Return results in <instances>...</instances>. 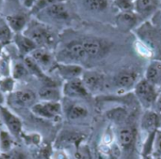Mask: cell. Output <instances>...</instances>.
Wrapping results in <instances>:
<instances>
[{
  "label": "cell",
  "instance_id": "obj_1",
  "mask_svg": "<svg viewBox=\"0 0 161 159\" xmlns=\"http://www.w3.org/2000/svg\"><path fill=\"white\" fill-rule=\"evenodd\" d=\"M134 94L140 105L145 109H153L156 100L158 96L157 86L145 77L139 80L134 88Z\"/></svg>",
  "mask_w": 161,
  "mask_h": 159
},
{
  "label": "cell",
  "instance_id": "obj_2",
  "mask_svg": "<svg viewBox=\"0 0 161 159\" xmlns=\"http://www.w3.org/2000/svg\"><path fill=\"white\" fill-rule=\"evenodd\" d=\"M58 58L60 63L78 64L89 59L88 55L82 45L81 41H72L68 43L59 53Z\"/></svg>",
  "mask_w": 161,
  "mask_h": 159
},
{
  "label": "cell",
  "instance_id": "obj_3",
  "mask_svg": "<svg viewBox=\"0 0 161 159\" xmlns=\"http://www.w3.org/2000/svg\"><path fill=\"white\" fill-rule=\"evenodd\" d=\"M89 93H98L111 87V81H108L105 74L94 70H84L81 75Z\"/></svg>",
  "mask_w": 161,
  "mask_h": 159
},
{
  "label": "cell",
  "instance_id": "obj_4",
  "mask_svg": "<svg viewBox=\"0 0 161 159\" xmlns=\"http://www.w3.org/2000/svg\"><path fill=\"white\" fill-rule=\"evenodd\" d=\"M28 27L24 30V34L30 38L36 44L37 46H44V45H49L53 43L54 41V37L52 32L43 25L41 23H32V24H27Z\"/></svg>",
  "mask_w": 161,
  "mask_h": 159
},
{
  "label": "cell",
  "instance_id": "obj_5",
  "mask_svg": "<svg viewBox=\"0 0 161 159\" xmlns=\"http://www.w3.org/2000/svg\"><path fill=\"white\" fill-rule=\"evenodd\" d=\"M111 81V88L117 90L119 92L125 93L129 90L135 88L139 82L138 74L134 70H122L117 73Z\"/></svg>",
  "mask_w": 161,
  "mask_h": 159
},
{
  "label": "cell",
  "instance_id": "obj_6",
  "mask_svg": "<svg viewBox=\"0 0 161 159\" xmlns=\"http://www.w3.org/2000/svg\"><path fill=\"white\" fill-rule=\"evenodd\" d=\"M30 108L34 115L47 120H51L58 117L62 111V107L59 102L36 103Z\"/></svg>",
  "mask_w": 161,
  "mask_h": 159
},
{
  "label": "cell",
  "instance_id": "obj_7",
  "mask_svg": "<svg viewBox=\"0 0 161 159\" xmlns=\"http://www.w3.org/2000/svg\"><path fill=\"white\" fill-rule=\"evenodd\" d=\"M61 91L62 95L71 99H82L90 94L80 77L65 81Z\"/></svg>",
  "mask_w": 161,
  "mask_h": 159
},
{
  "label": "cell",
  "instance_id": "obj_8",
  "mask_svg": "<svg viewBox=\"0 0 161 159\" xmlns=\"http://www.w3.org/2000/svg\"><path fill=\"white\" fill-rule=\"evenodd\" d=\"M37 94L30 90L13 91L8 97V103L16 107H31L36 104Z\"/></svg>",
  "mask_w": 161,
  "mask_h": 159
},
{
  "label": "cell",
  "instance_id": "obj_9",
  "mask_svg": "<svg viewBox=\"0 0 161 159\" xmlns=\"http://www.w3.org/2000/svg\"><path fill=\"white\" fill-rule=\"evenodd\" d=\"M82 45L88 55L89 59H97L103 58L108 51V46L103 41L96 39H86L81 41Z\"/></svg>",
  "mask_w": 161,
  "mask_h": 159
},
{
  "label": "cell",
  "instance_id": "obj_10",
  "mask_svg": "<svg viewBox=\"0 0 161 159\" xmlns=\"http://www.w3.org/2000/svg\"><path fill=\"white\" fill-rule=\"evenodd\" d=\"M0 116L5 125L8 127V132L13 137H19L22 133V126H23L21 120L15 114L9 111L8 108L1 106H0Z\"/></svg>",
  "mask_w": 161,
  "mask_h": 159
},
{
  "label": "cell",
  "instance_id": "obj_11",
  "mask_svg": "<svg viewBox=\"0 0 161 159\" xmlns=\"http://www.w3.org/2000/svg\"><path fill=\"white\" fill-rule=\"evenodd\" d=\"M53 70H55L58 74L63 78L65 81L75 79V78H79L81 77L84 69L82 68L81 65L78 64H69V63H58L55 64L52 67Z\"/></svg>",
  "mask_w": 161,
  "mask_h": 159
},
{
  "label": "cell",
  "instance_id": "obj_12",
  "mask_svg": "<svg viewBox=\"0 0 161 159\" xmlns=\"http://www.w3.org/2000/svg\"><path fill=\"white\" fill-rule=\"evenodd\" d=\"M160 116L153 109H147L144 111L141 118V128L143 132L151 134L158 130L160 123Z\"/></svg>",
  "mask_w": 161,
  "mask_h": 159
},
{
  "label": "cell",
  "instance_id": "obj_13",
  "mask_svg": "<svg viewBox=\"0 0 161 159\" xmlns=\"http://www.w3.org/2000/svg\"><path fill=\"white\" fill-rule=\"evenodd\" d=\"M64 2L65 1L53 4L50 7L44 8L41 12H39L38 14H43L47 18L55 20V21H65V20L69 19L70 14H69L68 8Z\"/></svg>",
  "mask_w": 161,
  "mask_h": 159
},
{
  "label": "cell",
  "instance_id": "obj_14",
  "mask_svg": "<svg viewBox=\"0 0 161 159\" xmlns=\"http://www.w3.org/2000/svg\"><path fill=\"white\" fill-rule=\"evenodd\" d=\"M134 11L139 17H149L153 15L159 6L158 0H134Z\"/></svg>",
  "mask_w": 161,
  "mask_h": 159
},
{
  "label": "cell",
  "instance_id": "obj_15",
  "mask_svg": "<svg viewBox=\"0 0 161 159\" xmlns=\"http://www.w3.org/2000/svg\"><path fill=\"white\" fill-rule=\"evenodd\" d=\"M19 51V53L25 58L28 55H30L31 52H33L36 48H38L37 44L27 36H25L24 33H16L13 36L12 40Z\"/></svg>",
  "mask_w": 161,
  "mask_h": 159
},
{
  "label": "cell",
  "instance_id": "obj_16",
  "mask_svg": "<svg viewBox=\"0 0 161 159\" xmlns=\"http://www.w3.org/2000/svg\"><path fill=\"white\" fill-rule=\"evenodd\" d=\"M38 64L39 66L43 70V68H49L53 67L54 64V57L53 55L46 50L44 47H38L29 55Z\"/></svg>",
  "mask_w": 161,
  "mask_h": 159
},
{
  "label": "cell",
  "instance_id": "obj_17",
  "mask_svg": "<svg viewBox=\"0 0 161 159\" xmlns=\"http://www.w3.org/2000/svg\"><path fill=\"white\" fill-rule=\"evenodd\" d=\"M5 21L7 25L9 26V28L12 30V32L16 34L24 32L27 25L28 18L25 13H15L7 16Z\"/></svg>",
  "mask_w": 161,
  "mask_h": 159
},
{
  "label": "cell",
  "instance_id": "obj_18",
  "mask_svg": "<svg viewBox=\"0 0 161 159\" xmlns=\"http://www.w3.org/2000/svg\"><path fill=\"white\" fill-rule=\"evenodd\" d=\"M139 21V15L135 11L120 12L116 17L117 25L123 30L132 29Z\"/></svg>",
  "mask_w": 161,
  "mask_h": 159
},
{
  "label": "cell",
  "instance_id": "obj_19",
  "mask_svg": "<svg viewBox=\"0 0 161 159\" xmlns=\"http://www.w3.org/2000/svg\"><path fill=\"white\" fill-rule=\"evenodd\" d=\"M117 140L120 146L124 149L130 148L135 141V131L130 126H124L118 130Z\"/></svg>",
  "mask_w": 161,
  "mask_h": 159
},
{
  "label": "cell",
  "instance_id": "obj_20",
  "mask_svg": "<svg viewBox=\"0 0 161 159\" xmlns=\"http://www.w3.org/2000/svg\"><path fill=\"white\" fill-rule=\"evenodd\" d=\"M61 95L62 91L57 86H44L38 92V97L42 102H59Z\"/></svg>",
  "mask_w": 161,
  "mask_h": 159
},
{
  "label": "cell",
  "instance_id": "obj_21",
  "mask_svg": "<svg viewBox=\"0 0 161 159\" xmlns=\"http://www.w3.org/2000/svg\"><path fill=\"white\" fill-rule=\"evenodd\" d=\"M67 118L71 121H78L88 117L89 109L86 106L79 103H75L69 107L66 111Z\"/></svg>",
  "mask_w": 161,
  "mask_h": 159
},
{
  "label": "cell",
  "instance_id": "obj_22",
  "mask_svg": "<svg viewBox=\"0 0 161 159\" xmlns=\"http://www.w3.org/2000/svg\"><path fill=\"white\" fill-rule=\"evenodd\" d=\"M145 78L156 86L161 83V61H153L149 64Z\"/></svg>",
  "mask_w": 161,
  "mask_h": 159
},
{
  "label": "cell",
  "instance_id": "obj_23",
  "mask_svg": "<svg viewBox=\"0 0 161 159\" xmlns=\"http://www.w3.org/2000/svg\"><path fill=\"white\" fill-rule=\"evenodd\" d=\"M13 146V140H12V135L9 132L1 130L0 131V153L1 155L8 154L10 151H12Z\"/></svg>",
  "mask_w": 161,
  "mask_h": 159
},
{
  "label": "cell",
  "instance_id": "obj_24",
  "mask_svg": "<svg viewBox=\"0 0 161 159\" xmlns=\"http://www.w3.org/2000/svg\"><path fill=\"white\" fill-rule=\"evenodd\" d=\"M107 116L108 119H110L111 121H113L115 123H122L127 119L128 112L125 107H114V108L108 110L107 112Z\"/></svg>",
  "mask_w": 161,
  "mask_h": 159
},
{
  "label": "cell",
  "instance_id": "obj_25",
  "mask_svg": "<svg viewBox=\"0 0 161 159\" xmlns=\"http://www.w3.org/2000/svg\"><path fill=\"white\" fill-rule=\"evenodd\" d=\"M83 5L90 11L100 12L108 8V0H83Z\"/></svg>",
  "mask_w": 161,
  "mask_h": 159
},
{
  "label": "cell",
  "instance_id": "obj_26",
  "mask_svg": "<svg viewBox=\"0 0 161 159\" xmlns=\"http://www.w3.org/2000/svg\"><path fill=\"white\" fill-rule=\"evenodd\" d=\"M14 33L7 25L6 21H2L0 24V44L5 45L13 40Z\"/></svg>",
  "mask_w": 161,
  "mask_h": 159
},
{
  "label": "cell",
  "instance_id": "obj_27",
  "mask_svg": "<svg viewBox=\"0 0 161 159\" xmlns=\"http://www.w3.org/2000/svg\"><path fill=\"white\" fill-rule=\"evenodd\" d=\"M63 1H65V0H36L35 4L33 5V7L30 9V11H31V13L38 14L39 12H41L44 8L50 7L51 5L58 3V2H63Z\"/></svg>",
  "mask_w": 161,
  "mask_h": 159
},
{
  "label": "cell",
  "instance_id": "obj_28",
  "mask_svg": "<svg viewBox=\"0 0 161 159\" xmlns=\"http://www.w3.org/2000/svg\"><path fill=\"white\" fill-rule=\"evenodd\" d=\"M28 74H29V72L24 62H16L14 64L13 69H12V78L14 80L24 78Z\"/></svg>",
  "mask_w": 161,
  "mask_h": 159
},
{
  "label": "cell",
  "instance_id": "obj_29",
  "mask_svg": "<svg viewBox=\"0 0 161 159\" xmlns=\"http://www.w3.org/2000/svg\"><path fill=\"white\" fill-rule=\"evenodd\" d=\"M81 136L77 133L74 132H67L62 135L60 141L62 143H67V144H77L79 141H81Z\"/></svg>",
  "mask_w": 161,
  "mask_h": 159
},
{
  "label": "cell",
  "instance_id": "obj_30",
  "mask_svg": "<svg viewBox=\"0 0 161 159\" xmlns=\"http://www.w3.org/2000/svg\"><path fill=\"white\" fill-rule=\"evenodd\" d=\"M114 5L119 8L120 12L134 11L133 0H115Z\"/></svg>",
  "mask_w": 161,
  "mask_h": 159
},
{
  "label": "cell",
  "instance_id": "obj_31",
  "mask_svg": "<svg viewBox=\"0 0 161 159\" xmlns=\"http://www.w3.org/2000/svg\"><path fill=\"white\" fill-rule=\"evenodd\" d=\"M155 157H161V130H157L154 139V145H153V154Z\"/></svg>",
  "mask_w": 161,
  "mask_h": 159
},
{
  "label": "cell",
  "instance_id": "obj_32",
  "mask_svg": "<svg viewBox=\"0 0 161 159\" xmlns=\"http://www.w3.org/2000/svg\"><path fill=\"white\" fill-rule=\"evenodd\" d=\"M14 79L10 77H4L0 80V91L12 92L14 88Z\"/></svg>",
  "mask_w": 161,
  "mask_h": 159
},
{
  "label": "cell",
  "instance_id": "obj_33",
  "mask_svg": "<svg viewBox=\"0 0 161 159\" xmlns=\"http://www.w3.org/2000/svg\"><path fill=\"white\" fill-rule=\"evenodd\" d=\"M5 159H29L28 156L20 150H12L8 154L3 155Z\"/></svg>",
  "mask_w": 161,
  "mask_h": 159
},
{
  "label": "cell",
  "instance_id": "obj_34",
  "mask_svg": "<svg viewBox=\"0 0 161 159\" xmlns=\"http://www.w3.org/2000/svg\"><path fill=\"white\" fill-rule=\"evenodd\" d=\"M153 110L155 112H157L161 117V94H158V98L156 100V103L154 105Z\"/></svg>",
  "mask_w": 161,
  "mask_h": 159
},
{
  "label": "cell",
  "instance_id": "obj_35",
  "mask_svg": "<svg viewBox=\"0 0 161 159\" xmlns=\"http://www.w3.org/2000/svg\"><path fill=\"white\" fill-rule=\"evenodd\" d=\"M35 2H36V0H23L24 6L27 8H30V9L33 7V5L35 4Z\"/></svg>",
  "mask_w": 161,
  "mask_h": 159
},
{
  "label": "cell",
  "instance_id": "obj_36",
  "mask_svg": "<svg viewBox=\"0 0 161 159\" xmlns=\"http://www.w3.org/2000/svg\"><path fill=\"white\" fill-rule=\"evenodd\" d=\"M142 159H153L152 156H142Z\"/></svg>",
  "mask_w": 161,
  "mask_h": 159
},
{
  "label": "cell",
  "instance_id": "obj_37",
  "mask_svg": "<svg viewBox=\"0 0 161 159\" xmlns=\"http://www.w3.org/2000/svg\"><path fill=\"white\" fill-rule=\"evenodd\" d=\"M3 101H4V100H3V96H2V94H1V91H0V105L3 103Z\"/></svg>",
  "mask_w": 161,
  "mask_h": 159
},
{
  "label": "cell",
  "instance_id": "obj_38",
  "mask_svg": "<svg viewBox=\"0 0 161 159\" xmlns=\"http://www.w3.org/2000/svg\"><path fill=\"white\" fill-rule=\"evenodd\" d=\"M2 46H3V45H1V44H0V54H1V50H2Z\"/></svg>",
  "mask_w": 161,
  "mask_h": 159
},
{
  "label": "cell",
  "instance_id": "obj_39",
  "mask_svg": "<svg viewBox=\"0 0 161 159\" xmlns=\"http://www.w3.org/2000/svg\"><path fill=\"white\" fill-rule=\"evenodd\" d=\"M2 21H3V20H2V19H1V17H0V24L2 23Z\"/></svg>",
  "mask_w": 161,
  "mask_h": 159
},
{
  "label": "cell",
  "instance_id": "obj_40",
  "mask_svg": "<svg viewBox=\"0 0 161 159\" xmlns=\"http://www.w3.org/2000/svg\"><path fill=\"white\" fill-rule=\"evenodd\" d=\"M155 159H161V157H155Z\"/></svg>",
  "mask_w": 161,
  "mask_h": 159
},
{
  "label": "cell",
  "instance_id": "obj_41",
  "mask_svg": "<svg viewBox=\"0 0 161 159\" xmlns=\"http://www.w3.org/2000/svg\"><path fill=\"white\" fill-rule=\"evenodd\" d=\"M133 1H134V0H133Z\"/></svg>",
  "mask_w": 161,
  "mask_h": 159
}]
</instances>
